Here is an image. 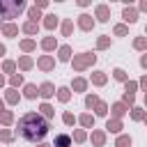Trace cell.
Segmentation results:
<instances>
[{
  "label": "cell",
  "mask_w": 147,
  "mask_h": 147,
  "mask_svg": "<svg viewBox=\"0 0 147 147\" xmlns=\"http://www.w3.org/2000/svg\"><path fill=\"white\" fill-rule=\"evenodd\" d=\"M18 136L23 140H30V142H37L41 140L46 133H48V122L39 115V113H28L18 119V126H16Z\"/></svg>",
  "instance_id": "obj_1"
},
{
  "label": "cell",
  "mask_w": 147,
  "mask_h": 147,
  "mask_svg": "<svg viewBox=\"0 0 147 147\" xmlns=\"http://www.w3.org/2000/svg\"><path fill=\"white\" fill-rule=\"evenodd\" d=\"M90 62H94V55H92V53H80V57L74 60V67H76V69H85Z\"/></svg>",
  "instance_id": "obj_2"
},
{
  "label": "cell",
  "mask_w": 147,
  "mask_h": 147,
  "mask_svg": "<svg viewBox=\"0 0 147 147\" xmlns=\"http://www.w3.org/2000/svg\"><path fill=\"white\" fill-rule=\"evenodd\" d=\"M2 7H5V18H11L14 11H21V9H23V2H21V0H18V2H5Z\"/></svg>",
  "instance_id": "obj_3"
},
{
  "label": "cell",
  "mask_w": 147,
  "mask_h": 147,
  "mask_svg": "<svg viewBox=\"0 0 147 147\" xmlns=\"http://www.w3.org/2000/svg\"><path fill=\"white\" fill-rule=\"evenodd\" d=\"M69 142H71V138H69L67 133H60V136L55 138V147H69Z\"/></svg>",
  "instance_id": "obj_4"
},
{
  "label": "cell",
  "mask_w": 147,
  "mask_h": 147,
  "mask_svg": "<svg viewBox=\"0 0 147 147\" xmlns=\"http://www.w3.org/2000/svg\"><path fill=\"white\" fill-rule=\"evenodd\" d=\"M96 16H99V21H108V16H110L108 7H106V5H99V7H96Z\"/></svg>",
  "instance_id": "obj_5"
},
{
  "label": "cell",
  "mask_w": 147,
  "mask_h": 147,
  "mask_svg": "<svg viewBox=\"0 0 147 147\" xmlns=\"http://www.w3.org/2000/svg\"><path fill=\"white\" fill-rule=\"evenodd\" d=\"M78 23H80V28H83V30H90V28L94 25V21H92V16H87V14H83Z\"/></svg>",
  "instance_id": "obj_6"
},
{
  "label": "cell",
  "mask_w": 147,
  "mask_h": 147,
  "mask_svg": "<svg viewBox=\"0 0 147 147\" xmlns=\"http://www.w3.org/2000/svg\"><path fill=\"white\" fill-rule=\"evenodd\" d=\"M122 16H124V21H126V23H133V21L138 18V11H136V9H124V14H122Z\"/></svg>",
  "instance_id": "obj_7"
},
{
  "label": "cell",
  "mask_w": 147,
  "mask_h": 147,
  "mask_svg": "<svg viewBox=\"0 0 147 147\" xmlns=\"http://www.w3.org/2000/svg\"><path fill=\"white\" fill-rule=\"evenodd\" d=\"M39 94H41V96H51V94H55V92H53V85H51V83H44Z\"/></svg>",
  "instance_id": "obj_8"
},
{
  "label": "cell",
  "mask_w": 147,
  "mask_h": 147,
  "mask_svg": "<svg viewBox=\"0 0 147 147\" xmlns=\"http://www.w3.org/2000/svg\"><path fill=\"white\" fill-rule=\"evenodd\" d=\"M44 25H46V28H55V25H57V16H55V14H51V16H46V21H44Z\"/></svg>",
  "instance_id": "obj_9"
},
{
  "label": "cell",
  "mask_w": 147,
  "mask_h": 147,
  "mask_svg": "<svg viewBox=\"0 0 147 147\" xmlns=\"http://www.w3.org/2000/svg\"><path fill=\"white\" fill-rule=\"evenodd\" d=\"M23 30H25V32H28V34H34V32H37V21H28V23H25V28H23Z\"/></svg>",
  "instance_id": "obj_10"
},
{
  "label": "cell",
  "mask_w": 147,
  "mask_h": 147,
  "mask_svg": "<svg viewBox=\"0 0 147 147\" xmlns=\"http://www.w3.org/2000/svg\"><path fill=\"white\" fill-rule=\"evenodd\" d=\"M133 46H136V48H140V51H142V48H147V39H145V37H138V39H136V41H133Z\"/></svg>",
  "instance_id": "obj_11"
},
{
  "label": "cell",
  "mask_w": 147,
  "mask_h": 147,
  "mask_svg": "<svg viewBox=\"0 0 147 147\" xmlns=\"http://www.w3.org/2000/svg\"><path fill=\"white\" fill-rule=\"evenodd\" d=\"M69 53H71V51H69V46H62V48H60V60H62V62H67V60H69Z\"/></svg>",
  "instance_id": "obj_12"
},
{
  "label": "cell",
  "mask_w": 147,
  "mask_h": 147,
  "mask_svg": "<svg viewBox=\"0 0 147 147\" xmlns=\"http://www.w3.org/2000/svg\"><path fill=\"white\" fill-rule=\"evenodd\" d=\"M39 67H41V69H51V67H53V60H51V57H41V60H39Z\"/></svg>",
  "instance_id": "obj_13"
},
{
  "label": "cell",
  "mask_w": 147,
  "mask_h": 147,
  "mask_svg": "<svg viewBox=\"0 0 147 147\" xmlns=\"http://www.w3.org/2000/svg\"><path fill=\"white\" fill-rule=\"evenodd\" d=\"M92 80H94V83H96V85H103V83H106V76H103V74H101V71H96V74H94V76H92Z\"/></svg>",
  "instance_id": "obj_14"
},
{
  "label": "cell",
  "mask_w": 147,
  "mask_h": 147,
  "mask_svg": "<svg viewBox=\"0 0 147 147\" xmlns=\"http://www.w3.org/2000/svg\"><path fill=\"white\" fill-rule=\"evenodd\" d=\"M25 96H28V99H34V96H37V87H34V85H28V87H25Z\"/></svg>",
  "instance_id": "obj_15"
},
{
  "label": "cell",
  "mask_w": 147,
  "mask_h": 147,
  "mask_svg": "<svg viewBox=\"0 0 147 147\" xmlns=\"http://www.w3.org/2000/svg\"><path fill=\"white\" fill-rule=\"evenodd\" d=\"M129 145H131V138H129V136L117 138V147H129Z\"/></svg>",
  "instance_id": "obj_16"
},
{
  "label": "cell",
  "mask_w": 147,
  "mask_h": 147,
  "mask_svg": "<svg viewBox=\"0 0 147 147\" xmlns=\"http://www.w3.org/2000/svg\"><path fill=\"white\" fill-rule=\"evenodd\" d=\"M2 32H5L7 37H11V34H16V25H5V28H2Z\"/></svg>",
  "instance_id": "obj_17"
},
{
  "label": "cell",
  "mask_w": 147,
  "mask_h": 147,
  "mask_svg": "<svg viewBox=\"0 0 147 147\" xmlns=\"http://www.w3.org/2000/svg\"><path fill=\"white\" fill-rule=\"evenodd\" d=\"M41 46H44L46 51H51V48L55 46V39H53V37H48V39H44V44H41Z\"/></svg>",
  "instance_id": "obj_18"
},
{
  "label": "cell",
  "mask_w": 147,
  "mask_h": 147,
  "mask_svg": "<svg viewBox=\"0 0 147 147\" xmlns=\"http://www.w3.org/2000/svg\"><path fill=\"white\" fill-rule=\"evenodd\" d=\"M106 129H108V131H119V129H122V124L115 119V122H108V126H106Z\"/></svg>",
  "instance_id": "obj_19"
},
{
  "label": "cell",
  "mask_w": 147,
  "mask_h": 147,
  "mask_svg": "<svg viewBox=\"0 0 147 147\" xmlns=\"http://www.w3.org/2000/svg\"><path fill=\"white\" fill-rule=\"evenodd\" d=\"M57 92H60V94H57V96H60V99H62V101H67V99H69V90H67V87H60V90H57Z\"/></svg>",
  "instance_id": "obj_20"
},
{
  "label": "cell",
  "mask_w": 147,
  "mask_h": 147,
  "mask_svg": "<svg viewBox=\"0 0 147 147\" xmlns=\"http://www.w3.org/2000/svg\"><path fill=\"white\" fill-rule=\"evenodd\" d=\"M85 103H87V106L92 108V106H99V99H96V96L92 94V96H87V99H85Z\"/></svg>",
  "instance_id": "obj_21"
},
{
  "label": "cell",
  "mask_w": 147,
  "mask_h": 147,
  "mask_svg": "<svg viewBox=\"0 0 147 147\" xmlns=\"http://www.w3.org/2000/svg\"><path fill=\"white\" fill-rule=\"evenodd\" d=\"M41 110H44V115H46V117H53V108H51L48 103H44V106H41Z\"/></svg>",
  "instance_id": "obj_22"
},
{
  "label": "cell",
  "mask_w": 147,
  "mask_h": 147,
  "mask_svg": "<svg viewBox=\"0 0 147 147\" xmlns=\"http://www.w3.org/2000/svg\"><path fill=\"white\" fill-rule=\"evenodd\" d=\"M80 122H83V126H92V122H94V119H92L90 115H83V117H80Z\"/></svg>",
  "instance_id": "obj_23"
},
{
  "label": "cell",
  "mask_w": 147,
  "mask_h": 147,
  "mask_svg": "<svg viewBox=\"0 0 147 147\" xmlns=\"http://www.w3.org/2000/svg\"><path fill=\"white\" fill-rule=\"evenodd\" d=\"M28 14H30V18H32V21H37V18H39V9H37V7H32Z\"/></svg>",
  "instance_id": "obj_24"
},
{
  "label": "cell",
  "mask_w": 147,
  "mask_h": 147,
  "mask_svg": "<svg viewBox=\"0 0 147 147\" xmlns=\"http://www.w3.org/2000/svg\"><path fill=\"white\" fill-rule=\"evenodd\" d=\"M113 113H115V115H122V113H124V106H122V103H115V106H113Z\"/></svg>",
  "instance_id": "obj_25"
},
{
  "label": "cell",
  "mask_w": 147,
  "mask_h": 147,
  "mask_svg": "<svg viewBox=\"0 0 147 147\" xmlns=\"http://www.w3.org/2000/svg\"><path fill=\"white\" fill-rule=\"evenodd\" d=\"M115 78H117V80H124L126 76H124V71H122V69H115Z\"/></svg>",
  "instance_id": "obj_26"
},
{
  "label": "cell",
  "mask_w": 147,
  "mask_h": 147,
  "mask_svg": "<svg viewBox=\"0 0 147 147\" xmlns=\"http://www.w3.org/2000/svg\"><path fill=\"white\" fill-rule=\"evenodd\" d=\"M74 87H76V90H85V80H80V78H78V80L74 83Z\"/></svg>",
  "instance_id": "obj_27"
},
{
  "label": "cell",
  "mask_w": 147,
  "mask_h": 147,
  "mask_svg": "<svg viewBox=\"0 0 147 147\" xmlns=\"http://www.w3.org/2000/svg\"><path fill=\"white\" fill-rule=\"evenodd\" d=\"M131 117H133V119H142V113H140L138 108H133V113H131Z\"/></svg>",
  "instance_id": "obj_28"
},
{
  "label": "cell",
  "mask_w": 147,
  "mask_h": 147,
  "mask_svg": "<svg viewBox=\"0 0 147 147\" xmlns=\"http://www.w3.org/2000/svg\"><path fill=\"white\" fill-rule=\"evenodd\" d=\"M62 32H64V34H69V32H71V23H69V21L62 25Z\"/></svg>",
  "instance_id": "obj_29"
},
{
  "label": "cell",
  "mask_w": 147,
  "mask_h": 147,
  "mask_svg": "<svg viewBox=\"0 0 147 147\" xmlns=\"http://www.w3.org/2000/svg\"><path fill=\"white\" fill-rule=\"evenodd\" d=\"M115 34H126V28H124V25H117V28H115Z\"/></svg>",
  "instance_id": "obj_30"
},
{
  "label": "cell",
  "mask_w": 147,
  "mask_h": 147,
  "mask_svg": "<svg viewBox=\"0 0 147 147\" xmlns=\"http://www.w3.org/2000/svg\"><path fill=\"white\" fill-rule=\"evenodd\" d=\"M106 46H108V37H101L99 39V48H106Z\"/></svg>",
  "instance_id": "obj_31"
},
{
  "label": "cell",
  "mask_w": 147,
  "mask_h": 147,
  "mask_svg": "<svg viewBox=\"0 0 147 147\" xmlns=\"http://www.w3.org/2000/svg\"><path fill=\"white\" fill-rule=\"evenodd\" d=\"M30 64H32V62H30V57H23V60H21V67H23V69H28Z\"/></svg>",
  "instance_id": "obj_32"
},
{
  "label": "cell",
  "mask_w": 147,
  "mask_h": 147,
  "mask_svg": "<svg viewBox=\"0 0 147 147\" xmlns=\"http://www.w3.org/2000/svg\"><path fill=\"white\" fill-rule=\"evenodd\" d=\"M96 113H99V115H106V103H99V106H96Z\"/></svg>",
  "instance_id": "obj_33"
},
{
  "label": "cell",
  "mask_w": 147,
  "mask_h": 147,
  "mask_svg": "<svg viewBox=\"0 0 147 147\" xmlns=\"http://www.w3.org/2000/svg\"><path fill=\"white\" fill-rule=\"evenodd\" d=\"M94 142L101 145V142H103V133H94Z\"/></svg>",
  "instance_id": "obj_34"
},
{
  "label": "cell",
  "mask_w": 147,
  "mask_h": 147,
  "mask_svg": "<svg viewBox=\"0 0 147 147\" xmlns=\"http://www.w3.org/2000/svg\"><path fill=\"white\" fill-rule=\"evenodd\" d=\"M32 46H34V41H30V39H28V41H23V48H25V51H30Z\"/></svg>",
  "instance_id": "obj_35"
},
{
  "label": "cell",
  "mask_w": 147,
  "mask_h": 147,
  "mask_svg": "<svg viewBox=\"0 0 147 147\" xmlns=\"http://www.w3.org/2000/svg\"><path fill=\"white\" fill-rule=\"evenodd\" d=\"M2 122H5V124L11 122V113H5V115H2Z\"/></svg>",
  "instance_id": "obj_36"
},
{
  "label": "cell",
  "mask_w": 147,
  "mask_h": 147,
  "mask_svg": "<svg viewBox=\"0 0 147 147\" xmlns=\"http://www.w3.org/2000/svg\"><path fill=\"white\" fill-rule=\"evenodd\" d=\"M64 122H67V124H71V122H74V115H71V113H67V115H64Z\"/></svg>",
  "instance_id": "obj_37"
},
{
  "label": "cell",
  "mask_w": 147,
  "mask_h": 147,
  "mask_svg": "<svg viewBox=\"0 0 147 147\" xmlns=\"http://www.w3.org/2000/svg\"><path fill=\"white\" fill-rule=\"evenodd\" d=\"M76 140H85V133L83 131H76Z\"/></svg>",
  "instance_id": "obj_38"
},
{
  "label": "cell",
  "mask_w": 147,
  "mask_h": 147,
  "mask_svg": "<svg viewBox=\"0 0 147 147\" xmlns=\"http://www.w3.org/2000/svg\"><path fill=\"white\" fill-rule=\"evenodd\" d=\"M140 64H142V67L147 69V55H142V60H140Z\"/></svg>",
  "instance_id": "obj_39"
},
{
  "label": "cell",
  "mask_w": 147,
  "mask_h": 147,
  "mask_svg": "<svg viewBox=\"0 0 147 147\" xmlns=\"http://www.w3.org/2000/svg\"><path fill=\"white\" fill-rule=\"evenodd\" d=\"M140 85H142V87L147 90V78H142V80H140Z\"/></svg>",
  "instance_id": "obj_40"
},
{
  "label": "cell",
  "mask_w": 147,
  "mask_h": 147,
  "mask_svg": "<svg viewBox=\"0 0 147 147\" xmlns=\"http://www.w3.org/2000/svg\"><path fill=\"white\" fill-rule=\"evenodd\" d=\"M140 9H145V11H147V0H145V2L140 5Z\"/></svg>",
  "instance_id": "obj_41"
},
{
  "label": "cell",
  "mask_w": 147,
  "mask_h": 147,
  "mask_svg": "<svg viewBox=\"0 0 147 147\" xmlns=\"http://www.w3.org/2000/svg\"><path fill=\"white\" fill-rule=\"evenodd\" d=\"M39 147H48V145H39Z\"/></svg>",
  "instance_id": "obj_42"
}]
</instances>
